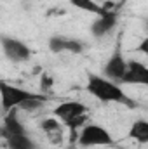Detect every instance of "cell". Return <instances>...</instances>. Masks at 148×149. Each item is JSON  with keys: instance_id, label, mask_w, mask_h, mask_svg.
<instances>
[{"instance_id": "52a82bcc", "label": "cell", "mask_w": 148, "mask_h": 149, "mask_svg": "<svg viewBox=\"0 0 148 149\" xmlns=\"http://www.w3.org/2000/svg\"><path fill=\"white\" fill-rule=\"evenodd\" d=\"M120 83H125V85H148V68L140 61H129Z\"/></svg>"}, {"instance_id": "9a60e30c", "label": "cell", "mask_w": 148, "mask_h": 149, "mask_svg": "<svg viewBox=\"0 0 148 149\" xmlns=\"http://www.w3.org/2000/svg\"><path fill=\"white\" fill-rule=\"evenodd\" d=\"M147 47H148V38H143V42L140 43V47H138L136 50H138V52H143V54H147V50H148Z\"/></svg>"}, {"instance_id": "3957f363", "label": "cell", "mask_w": 148, "mask_h": 149, "mask_svg": "<svg viewBox=\"0 0 148 149\" xmlns=\"http://www.w3.org/2000/svg\"><path fill=\"white\" fill-rule=\"evenodd\" d=\"M44 97H47V95L16 87V85H11V83L0 80V102H2V111L4 113L16 109L19 106H23L25 102L32 101V99H44Z\"/></svg>"}, {"instance_id": "9c48e42d", "label": "cell", "mask_w": 148, "mask_h": 149, "mask_svg": "<svg viewBox=\"0 0 148 149\" xmlns=\"http://www.w3.org/2000/svg\"><path fill=\"white\" fill-rule=\"evenodd\" d=\"M21 134H28L26 127L21 123L18 111L16 109H11V111L5 113L4 116V121H2V127H0V135L4 139H9V137H14V135H21Z\"/></svg>"}, {"instance_id": "5bb4252c", "label": "cell", "mask_w": 148, "mask_h": 149, "mask_svg": "<svg viewBox=\"0 0 148 149\" xmlns=\"http://www.w3.org/2000/svg\"><path fill=\"white\" fill-rule=\"evenodd\" d=\"M51 85H52V78H49L47 74H44V78H42V88L47 90V87L51 88Z\"/></svg>"}, {"instance_id": "277c9868", "label": "cell", "mask_w": 148, "mask_h": 149, "mask_svg": "<svg viewBox=\"0 0 148 149\" xmlns=\"http://www.w3.org/2000/svg\"><path fill=\"white\" fill-rule=\"evenodd\" d=\"M77 142L80 148L110 146V144H113V137L105 127L96 125V123H87V125H82V130H80Z\"/></svg>"}, {"instance_id": "8fae6325", "label": "cell", "mask_w": 148, "mask_h": 149, "mask_svg": "<svg viewBox=\"0 0 148 149\" xmlns=\"http://www.w3.org/2000/svg\"><path fill=\"white\" fill-rule=\"evenodd\" d=\"M40 128L44 130V134L47 135V139L51 141V144L58 146L63 142V125L59 120L56 118H45L40 123Z\"/></svg>"}, {"instance_id": "ba28073f", "label": "cell", "mask_w": 148, "mask_h": 149, "mask_svg": "<svg viewBox=\"0 0 148 149\" xmlns=\"http://www.w3.org/2000/svg\"><path fill=\"white\" fill-rule=\"evenodd\" d=\"M84 42L68 38L63 35H54L49 38V50L54 54H61V52H72V54H80L84 50Z\"/></svg>"}, {"instance_id": "8992f818", "label": "cell", "mask_w": 148, "mask_h": 149, "mask_svg": "<svg viewBox=\"0 0 148 149\" xmlns=\"http://www.w3.org/2000/svg\"><path fill=\"white\" fill-rule=\"evenodd\" d=\"M125 66H127V61L124 59L120 47H117L113 50V54L110 56V59L106 61V64L103 66V74H105V78H108L111 81L120 83L122 76L125 73Z\"/></svg>"}, {"instance_id": "5b68a950", "label": "cell", "mask_w": 148, "mask_h": 149, "mask_svg": "<svg viewBox=\"0 0 148 149\" xmlns=\"http://www.w3.org/2000/svg\"><path fill=\"white\" fill-rule=\"evenodd\" d=\"M0 45L2 50L5 54V57L12 63H25L32 57V50L30 47L19 40V38H12V37H2L0 38Z\"/></svg>"}, {"instance_id": "4fadbf2b", "label": "cell", "mask_w": 148, "mask_h": 149, "mask_svg": "<svg viewBox=\"0 0 148 149\" xmlns=\"http://www.w3.org/2000/svg\"><path fill=\"white\" fill-rule=\"evenodd\" d=\"M70 3L77 9H80V10H85V12H91V14H96V16L105 12L103 7L96 0H70Z\"/></svg>"}, {"instance_id": "7c38bea8", "label": "cell", "mask_w": 148, "mask_h": 149, "mask_svg": "<svg viewBox=\"0 0 148 149\" xmlns=\"http://www.w3.org/2000/svg\"><path fill=\"white\" fill-rule=\"evenodd\" d=\"M129 137L134 139L140 144L148 142V121L147 120H136L129 128Z\"/></svg>"}, {"instance_id": "7a4b0ae2", "label": "cell", "mask_w": 148, "mask_h": 149, "mask_svg": "<svg viewBox=\"0 0 148 149\" xmlns=\"http://www.w3.org/2000/svg\"><path fill=\"white\" fill-rule=\"evenodd\" d=\"M52 114L56 120L61 121V125L70 128L72 135L75 137L77 130L82 128V125L87 120V108L78 101H65L52 109Z\"/></svg>"}, {"instance_id": "30bf717a", "label": "cell", "mask_w": 148, "mask_h": 149, "mask_svg": "<svg viewBox=\"0 0 148 149\" xmlns=\"http://www.w3.org/2000/svg\"><path fill=\"white\" fill-rule=\"evenodd\" d=\"M115 26H117V12L115 10H105L92 23L91 31H92V35L96 38H101V37H105L106 33H110Z\"/></svg>"}, {"instance_id": "6da1fadb", "label": "cell", "mask_w": 148, "mask_h": 149, "mask_svg": "<svg viewBox=\"0 0 148 149\" xmlns=\"http://www.w3.org/2000/svg\"><path fill=\"white\" fill-rule=\"evenodd\" d=\"M87 92L101 102H120L127 108H136V102L120 88V83H115L105 76L89 74L87 76Z\"/></svg>"}]
</instances>
